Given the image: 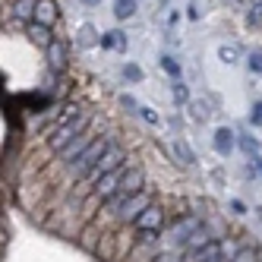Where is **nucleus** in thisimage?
<instances>
[{
	"instance_id": "nucleus-31",
	"label": "nucleus",
	"mask_w": 262,
	"mask_h": 262,
	"mask_svg": "<svg viewBox=\"0 0 262 262\" xmlns=\"http://www.w3.org/2000/svg\"><path fill=\"white\" fill-rule=\"evenodd\" d=\"M120 101H123V107L129 111V114H139V101L133 95H120Z\"/></svg>"
},
{
	"instance_id": "nucleus-30",
	"label": "nucleus",
	"mask_w": 262,
	"mask_h": 262,
	"mask_svg": "<svg viewBox=\"0 0 262 262\" xmlns=\"http://www.w3.org/2000/svg\"><path fill=\"white\" fill-rule=\"evenodd\" d=\"M155 262H183V256H180L177 250H164V253L155 256Z\"/></svg>"
},
{
	"instance_id": "nucleus-28",
	"label": "nucleus",
	"mask_w": 262,
	"mask_h": 262,
	"mask_svg": "<svg viewBox=\"0 0 262 262\" xmlns=\"http://www.w3.org/2000/svg\"><path fill=\"white\" fill-rule=\"evenodd\" d=\"M123 76H126L129 82H139V79H142V70H139L136 63H126V67H123Z\"/></svg>"
},
{
	"instance_id": "nucleus-23",
	"label": "nucleus",
	"mask_w": 262,
	"mask_h": 262,
	"mask_svg": "<svg viewBox=\"0 0 262 262\" xmlns=\"http://www.w3.org/2000/svg\"><path fill=\"white\" fill-rule=\"evenodd\" d=\"M174 155H180V161H183V164H193V161H196V158H193V152H190V145H186L183 139H177V142H174Z\"/></svg>"
},
{
	"instance_id": "nucleus-27",
	"label": "nucleus",
	"mask_w": 262,
	"mask_h": 262,
	"mask_svg": "<svg viewBox=\"0 0 262 262\" xmlns=\"http://www.w3.org/2000/svg\"><path fill=\"white\" fill-rule=\"evenodd\" d=\"M139 117H142L145 123H158V120H161L158 111H155V107H145V104H139Z\"/></svg>"
},
{
	"instance_id": "nucleus-29",
	"label": "nucleus",
	"mask_w": 262,
	"mask_h": 262,
	"mask_svg": "<svg viewBox=\"0 0 262 262\" xmlns=\"http://www.w3.org/2000/svg\"><path fill=\"white\" fill-rule=\"evenodd\" d=\"M250 123L253 126H262V101H253V107H250Z\"/></svg>"
},
{
	"instance_id": "nucleus-22",
	"label": "nucleus",
	"mask_w": 262,
	"mask_h": 262,
	"mask_svg": "<svg viewBox=\"0 0 262 262\" xmlns=\"http://www.w3.org/2000/svg\"><path fill=\"white\" fill-rule=\"evenodd\" d=\"M190 114H193V120H209L212 111H209V104H205V101H193L190 98Z\"/></svg>"
},
{
	"instance_id": "nucleus-12",
	"label": "nucleus",
	"mask_w": 262,
	"mask_h": 262,
	"mask_svg": "<svg viewBox=\"0 0 262 262\" xmlns=\"http://www.w3.org/2000/svg\"><path fill=\"white\" fill-rule=\"evenodd\" d=\"M29 38L38 45V48H51V41H54V35H51V29L48 26H38V23H29Z\"/></svg>"
},
{
	"instance_id": "nucleus-7",
	"label": "nucleus",
	"mask_w": 262,
	"mask_h": 262,
	"mask_svg": "<svg viewBox=\"0 0 262 262\" xmlns=\"http://www.w3.org/2000/svg\"><path fill=\"white\" fill-rule=\"evenodd\" d=\"M202 228V218L199 215H183L174 228H171V243H174V250H186V243H190V237Z\"/></svg>"
},
{
	"instance_id": "nucleus-8",
	"label": "nucleus",
	"mask_w": 262,
	"mask_h": 262,
	"mask_svg": "<svg viewBox=\"0 0 262 262\" xmlns=\"http://www.w3.org/2000/svg\"><path fill=\"white\" fill-rule=\"evenodd\" d=\"M145 186V174H142V167H133V164H126L123 167V177H120V193L123 196H133L139 193Z\"/></svg>"
},
{
	"instance_id": "nucleus-21",
	"label": "nucleus",
	"mask_w": 262,
	"mask_h": 262,
	"mask_svg": "<svg viewBox=\"0 0 262 262\" xmlns=\"http://www.w3.org/2000/svg\"><path fill=\"white\" fill-rule=\"evenodd\" d=\"M171 95H174V101H177V104H190V89H186L180 79H174V85H171Z\"/></svg>"
},
{
	"instance_id": "nucleus-33",
	"label": "nucleus",
	"mask_w": 262,
	"mask_h": 262,
	"mask_svg": "<svg viewBox=\"0 0 262 262\" xmlns=\"http://www.w3.org/2000/svg\"><path fill=\"white\" fill-rule=\"evenodd\" d=\"M186 10H190V13H186V16H190V19H199V7H196V4H190Z\"/></svg>"
},
{
	"instance_id": "nucleus-35",
	"label": "nucleus",
	"mask_w": 262,
	"mask_h": 262,
	"mask_svg": "<svg viewBox=\"0 0 262 262\" xmlns=\"http://www.w3.org/2000/svg\"><path fill=\"white\" fill-rule=\"evenodd\" d=\"M82 4H85V7H98V4H101V0H82Z\"/></svg>"
},
{
	"instance_id": "nucleus-13",
	"label": "nucleus",
	"mask_w": 262,
	"mask_h": 262,
	"mask_svg": "<svg viewBox=\"0 0 262 262\" xmlns=\"http://www.w3.org/2000/svg\"><path fill=\"white\" fill-rule=\"evenodd\" d=\"M76 41H79L82 48H92V45H98V41H101V35L95 32V26H89V23H85V26H79V32H76Z\"/></svg>"
},
{
	"instance_id": "nucleus-19",
	"label": "nucleus",
	"mask_w": 262,
	"mask_h": 262,
	"mask_svg": "<svg viewBox=\"0 0 262 262\" xmlns=\"http://www.w3.org/2000/svg\"><path fill=\"white\" fill-rule=\"evenodd\" d=\"M161 70H164L171 79H180V60L171 57V54H164V57H161Z\"/></svg>"
},
{
	"instance_id": "nucleus-6",
	"label": "nucleus",
	"mask_w": 262,
	"mask_h": 262,
	"mask_svg": "<svg viewBox=\"0 0 262 262\" xmlns=\"http://www.w3.org/2000/svg\"><path fill=\"white\" fill-rule=\"evenodd\" d=\"M126 167V164H123ZM123 167H117V171H111L104 177H98L95 183H92V196H95L98 202H107V199H114L120 193V177H123Z\"/></svg>"
},
{
	"instance_id": "nucleus-26",
	"label": "nucleus",
	"mask_w": 262,
	"mask_h": 262,
	"mask_svg": "<svg viewBox=\"0 0 262 262\" xmlns=\"http://www.w3.org/2000/svg\"><path fill=\"white\" fill-rule=\"evenodd\" d=\"M256 259H259V250L256 247H240V253L231 262H256Z\"/></svg>"
},
{
	"instance_id": "nucleus-17",
	"label": "nucleus",
	"mask_w": 262,
	"mask_h": 262,
	"mask_svg": "<svg viewBox=\"0 0 262 262\" xmlns=\"http://www.w3.org/2000/svg\"><path fill=\"white\" fill-rule=\"evenodd\" d=\"M136 13V0H114V16L117 19H129Z\"/></svg>"
},
{
	"instance_id": "nucleus-18",
	"label": "nucleus",
	"mask_w": 262,
	"mask_h": 262,
	"mask_svg": "<svg viewBox=\"0 0 262 262\" xmlns=\"http://www.w3.org/2000/svg\"><path fill=\"white\" fill-rule=\"evenodd\" d=\"M237 57H240V48H237V45H221V48H218V60H221V63L231 67V63H237Z\"/></svg>"
},
{
	"instance_id": "nucleus-3",
	"label": "nucleus",
	"mask_w": 262,
	"mask_h": 262,
	"mask_svg": "<svg viewBox=\"0 0 262 262\" xmlns=\"http://www.w3.org/2000/svg\"><path fill=\"white\" fill-rule=\"evenodd\" d=\"M82 126H85V117H82V111H76V107H70V114L51 129V136H48V145L54 148V152H60V148L70 142V139H76L79 133H82Z\"/></svg>"
},
{
	"instance_id": "nucleus-5",
	"label": "nucleus",
	"mask_w": 262,
	"mask_h": 262,
	"mask_svg": "<svg viewBox=\"0 0 262 262\" xmlns=\"http://www.w3.org/2000/svg\"><path fill=\"white\" fill-rule=\"evenodd\" d=\"M133 224H136L139 234H161V231H164V209H161L158 202H148L145 212H142Z\"/></svg>"
},
{
	"instance_id": "nucleus-9",
	"label": "nucleus",
	"mask_w": 262,
	"mask_h": 262,
	"mask_svg": "<svg viewBox=\"0 0 262 262\" xmlns=\"http://www.w3.org/2000/svg\"><path fill=\"white\" fill-rule=\"evenodd\" d=\"M212 145H215V152L221 158H228L234 152V145H237V133H234V129H228V126H218L215 136H212Z\"/></svg>"
},
{
	"instance_id": "nucleus-4",
	"label": "nucleus",
	"mask_w": 262,
	"mask_h": 262,
	"mask_svg": "<svg viewBox=\"0 0 262 262\" xmlns=\"http://www.w3.org/2000/svg\"><path fill=\"white\" fill-rule=\"evenodd\" d=\"M123 164H126V155H123V148L111 142V145H107V152L101 155V161L95 164V171L89 174V183H95L98 177H104V174H111V171H117V167H123Z\"/></svg>"
},
{
	"instance_id": "nucleus-1",
	"label": "nucleus",
	"mask_w": 262,
	"mask_h": 262,
	"mask_svg": "<svg viewBox=\"0 0 262 262\" xmlns=\"http://www.w3.org/2000/svg\"><path fill=\"white\" fill-rule=\"evenodd\" d=\"M148 202H152V199H148L145 190H139V193H133V196L117 193L114 199H107V202H104V212L114 218L117 224H133V221L145 212V205H148Z\"/></svg>"
},
{
	"instance_id": "nucleus-10",
	"label": "nucleus",
	"mask_w": 262,
	"mask_h": 262,
	"mask_svg": "<svg viewBox=\"0 0 262 262\" xmlns=\"http://www.w3.org/2000/svg\"><path fill=\"white\" fill-rule=\"evenodd\" d=\"M32 23L51 29L54 23H57V4H54V0H35V16H32Z\"/></svg>"
},
{
	"instance_id": "nucleus-34",
	"label": "nucleus",
	"mask_w": 262,
	"mask_h": 262,
	"mask_svg": "<svg viewBox=\"0 0 262 262\" xmlns=\"http://www.w3.org/2000/svg\"><path fill=\"white\" fill-rule=\"evenodd\" d=\"M209 262H231V259H228V256H221V253H218V256H215V259H209Z\"/></svg>"
},
{
	"instance_id": "nucleus-25",
	"label": "nucleus",
	"mask_w": 262,
	"mask_h": 262,
	"mask_svg": "<svg viewBox=\"0 0 262 262\" xmlns=\"http://www.w3.org/2000/svg\"><path fill=\"white\" fill-rule=\"evenodd\" d=\"M247 26H262V4L247 7Z\"/></svg>"
},
{
	"instance_id": "nucleus-15",
	"label": "nucleus",
	"mask_w": 262,
	"mask_h": 262,
	"mask_svg": "<svg viewBox=\"0 0 262 262\" xmlns=\"http://www.w3.org/2000/svg\"><path fill=\"white\" fill-rule=\"evenodd\" d=\"M48 54H51V63H54V70H63V67H67V51H63V45H60V41H51Z\"/></svg>"
},
{
	"instance_id": "nucleus-24",
	"label": "nucleus",
	"mask_w": 262,
	"mask_h": 262,
	"mask_svg": "<svg viewBox=\"0 0 262 262\" xmlns=\"http://www.w3.org/2000/svg\"><path fill=\"white\" fill-rule=\"evenodd\" d=\"M247 67H250V73H262V48H253L247 54Z\"/></svg>"
},
{
	"instance_id": "nucleus-14",
	"label": "nucleus",
	"mask_w": 262,
	"mask_h": 262,
	"mask_svg": "<svg viewBox=\"0 0 262 262\" xmlns=\"http://www.w3.org/2000/svg\"><path fill=\"white\" fill-rule=\"evenodd\" d=\"M13 13H16V19L32 23V16H35V0H13Z\"/></svg>"
},
{
	"instance_id": "nucleus-32",
	"label": "nucleus",
	"mask_w": 262,
	"mask_h": 262,
	"mask_svg": "<svg viewBox=\"0 0 262 262\" xmlns=\"http://www.w3.org/2000/svg\"><path fill=\"white\" fill-rule=\"evenodd\" d=\"M231 209H234V215H243V212H247V205H243L240 199H234V202H231Z\"/></svg>"
},
{
	"instance_id": "nucleus-16",
	"label": "nucleus",
	"mask_w": 262,
	"mask_h": 262,
	"mask_svg": "<svg viewBox=\"0 0 262 262\" xmlns=\"http://www.w3.org/2000/svg\"><path fill=\"white\" fill-rule=\"evenodd\" d=\"M237 145H240L250 158L259 152V139H256V136H250V133H237Z\"/></svg>"
},
{
	"instance_id": "nucleus-20",
	"label": "nucleus",
	"mask_w": 262,
	"mask_h": 262,
	"mask_svg": "<svg viewBox=\"0 0 262 262\" xmlns=\"http://www.w3.org/2000/svg\"><path fill=\"white\" fill-rule=\"evenodd\" d=\"M98 45H101V48H117V45H126V35H123V32H104Z\"/></svg>"
},
{
	"instance_id": "nucleus-2",
	"label": "nucleus",
	"mask_w": 262,
	"mask_h": 262,
	"mask_svg": "<svg viewBox=\"0 0 262 262\" xmlns=\"http://www.w3.org/2000/svg\"><path fill=\"white\" fill-rule=\"evenodd\" d=\"M107 145H111V139L107 136H95L85 148H82V155L76 158V161H70L67 167H70V177L73 180H85L92 171H95V164L101 161V155L107 152Z\"/></svg>"
},
{
	"instance_id": "nucleus-11",
	"label": "nucleus",
	"mask_w": 262,
	"mask_h": 262,
	"mask_svg": "<svg viewBox=\"0 0 262 262\" xmlns=\"http://www.w3.org/2000/svg\"><path fill=\"white\" fill-rule=\"evenodd\" d=\"M89 142H92V136L85 133V129H82V133H79L76 139H70V142H67V145L60 148V155H63V161H67V164H70V161H76V158L82 155V148H85Z\"/></svg>"
}]
</instances>
